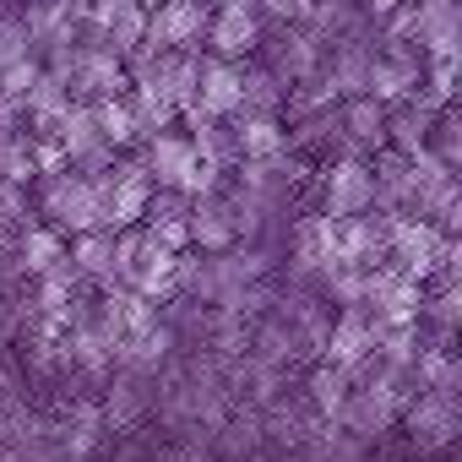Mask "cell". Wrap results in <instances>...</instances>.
<instances>
[{"mask_svg":"<svg viewBox=\"0 0 462 462\" xmlns=\"http://www.w3.org/2000/svg\"><path fill=\"white\" fill-rule=\"evenodd\" d=\"M142 169H147L152 185L180 190V196H212L228 180L223 169H212V163L196 158V147H190L185 131H158L152 142H142Z\"/></svg>","mask_w":462,"mask_h":462,"instance_id":"cell-1","label":"cell"},{"mask_svg":"<svg viewBox=\"0 0 462 462\" xmlns=\"http://www.w3.org/2000/svg\"><path fill=\"white\" fill-rule=\"evenodd\" d=\"M39 223L60 228V235H88L98 228V180L60 169V174H39Z\"/></svg>","mask_w":462,"mask_h":462,"instance_id":"cell-2","label":"cell"},{"mask_svg":"<svg viewBox=\"0 0 462 462\" xmlns=\"http://www.w3.org/2000/svg\"><path fill=\"white\" fill-rule=\"evenodd\" d=\"M446 240H451V235H440L430 217H392L386 262H392L397 273H408L413 283H430V278H440V267H446Z\"/></svg>","mask_w":462,"mask_h":462,"instance_id":"cell-3","label":"cell"},{"mask_svg":"<svg viewBox=\"0 0 462 462\" xmlns=\"http://www.w3.org/2000/svg\"><path fill=\"white\" fill-rule=\"evenodd\" d=\"M207 17H212V0H152V6H147V28H142V44L147 50L201 55Z\"/></svg>","mask_w":462,"mask_h":462,"instance_id":"cell-4","label":"cell"},{"mask_svg":"<svg viewBox=\"0 0 462 462\" xmlns=\"http://www.w3.org/2000/svg\"><path fill=\"white\" fill-rule=\"evenodd\" d=\"M267 33V17H262V0H217L212 17H207V55H223V60H251L256 44Z\"/></svg>","mask_w":462,"mask_h":462,"instance_id":"cell-5","label":"cell"},{"mask_svg":"<svg viewBox=\"0 0 462 462\" xmlns=\"http://www.w3.org/2000/svg\"><path fill=\"white\" fill-rule=\"evenodd\" d=\"M397 424L408 430V440H413V451H419V457H435V451H446V446L462 435V408H457V397L413 392V397H408V408L397 413Z\"/></svg>","mask_w":462,"mask_h":462,"instance_id":"cell-6","label":"cell"},{"mask_svg":"<svg viewBox=\"0 0 462 462\" xmlns=\"http://www.w3.org/2000/svg\"><path fill=\"white\" fill-rule=\"evenodd\" d=\"M375 207V180H370V158L337 152L321 163V212L327 217H359Z\"/></svg>","mask_w":462,"mask_h":462,"instance_id":"cell-7","label":"cell"},{"mask_svg":"<svg viewBox=\"0 0 462 462\" xmlns=\"http://www.w3.org/2000/svg\"><path fill=\"white\" fill-rule=\"evenodd\" d=\"M256 55H262V66H267L283 88H294V82H305V77L321 66L327 50L305 33V23H273V33H262Z\"/></svg>","mask_w":462,"mask_h":462,"instance_id":"cell-8","label":"cell"},{"mask_svg":"<svg viewBox=\"0 0 462 462\" xmlns=\"http://www.w3.org/2000/svg\"><path fill=\"white\" fill-rule=\"evenodd\" d=\"M142 28H147V6H142V0H88V23L77 28V39L104 44L115 55H131L142 44Z\"/></svg>","mask_w":462,"mask_h":462,"instance_id":"cell-9","label":"cell"},{"mask_svg":"<svg viewBox=\"0 0 462 462\" xmlns=\"http://www.w3.org/2000/svg\"><path fill=\"white\" fill-rule=\"evenodd\" d=\"M424 88V55L419 44H381L375 60H370V98L375 104H402Z\"/></svg>","mask_w":462,"mask_h":462,"instance_id":"cell-10","label":"cell"},{"mask_svg":"<svg viewBox=\"0 0 462 462\" xmlns=\"http://www.w3.org/2000/svg\"><path fill=\"white\" fill-rule=\"evenodd\" d=\"M55 142L66 147V163H71L77 174H104V169H115V158H120V147L104 142V131L93 125V109H88L82 98H71V109H66V120H60V131H55Z\"/></svg>","mask_w":462,"mask_h":462,"instance_id":"cell-11","label":"cell"},{"mask_svg":"<svg viewBox=\"0 0 462 462\" xmlns=\"http://www.w3.org/2000/svg\"><path fill=\"white\" fill-rule=\"evenodd\" d=\"M207 120H235L240 109V60H223V55H196V88L190 104Z\"/></svg>","mask_w":462,"mask_h":462,"instance_id":"cell-12","label":"cell"},{"mask_svg":"<svg viewBox=\"0 0 462 462\" xmlns=\"http://www.w3.org/2000/svg\"><path fill=\"white\" fill-rule=\"evenodd\" d=\"M98 413H104V430H136L147 413H152V375H136V370H109L104 375V397H98Z\"/></svg>","mask_w":462,"mask_h":462,"instance_id":"cell-13","label":"cell"},{"mask_svg":"<svg viewBox=\"0 0 462 462\" xmlns=\"http://www.w3.org/2000/svg\"><path fill=\"white\" fill-rule=\"evenodd\" d=\"M386 235H392V217L386 212H359V217H337V256L348 267H381L386 262Z\"/></svg>","mask_w":462,"mask_h":462,"instance_id":"cell-14","label":"cell"},{"mask_svg":"<svg viewBox=\"0 0 462 462\" xmlns=\"http://www.w3.org/2000/svg\"><path fill=\"white\" fill-rule=\"evenodd\" d=\"M305 33H310L321 50H332V44H348V39L375 33V23H370V12L359 6V0H310Z\"/></svg>","mask_w":462,"mask_h":462,"instance_id":"cell-15","label":"cell"},{"mask_svg":"<svg viewBox=\"0 0 462 462\" xmlns=\"http://www.w3.org/2000/svg\"><path fill=\"white\" fill-rule=\"evenodd\" d=\"M212 457L217 462H256L262 451H267V435H262V408H251V402H235L228 408V419L212 430Z\"/></svg>","mask_w":462,"mask_h":462,"instance_id":"cell-16","label":"cell"},{"mask_svg":"<svg viewBox=\"0 0 462 462\" xmlns=\"http://www.w3.org/2000/svg\"><path fill=\"white\" fill-rule=\"evenodd\" d=\"M370 354H375L370 310H365V305H343V310H332V327H327V348H321V359L337 365V370H354V365L370 359Z\"/></svg>","mask_w":462,"mask_h":462,"instance_id":"cell-17","label":"cell"},{"mask_svg":"<svg viewBox=\"0 0 462 462\" xmlns=\"http://www.w3.org/2000/svg\"><path fill=\"white\" fill-rule=\"evenodd\" d=\"M104 413H98V397H71L60 413H55V446L71 457V462H88L104 440Z\"/></svg>","mask_w":462,"mask_h":462,"instance_id":"cell-18","label":"cell"},{"mask_svg":"<svg viewBox=\"0 0 462 462\" xmlns=\"http://www.w3.org/2000/svg\"><path fill=\"white\" fill-rule=\"evenodd\" d=\"M185 235H190V251H207V256H217V251H228V245H240V240H235V217H228L223 190H212V196H190Z\"/></svg>","mask_w":462,"mask_h":462,"instance_id":"cell-19","label":"cell"},{"mask_svg":"<svg viewBox=\"0 0 462 462\" xmlns=\"http://www.w3.org/2000/svg\"><path fill=\"white\" fill-rule=\"evenodd\" d=\"M370 60H375V33L348 39V44H332L321 55V71L332 77L337 98H359V93H370Z\"/></svg>","mask_w":462,"mask_h":462,"instance_id":"cell-20","label":"cell"},{"mask_svg":"<svg viewBox=\"0 0 462 462\" xmlns=\"http://www.w3.org/2000/svg\"><path fill=\"white\" fill-rule=\"evenodd\" d=\"M435 104L424 98V93H413V98H402V104H392L386 109V147L392 152H419V147H430V125H435Z\"/></svg>","mask_w":462,"mask_h":462,"instance_id":"cell-21","label":"cell"},{"mask_svg":"<svg viewBox=\"0 0 462 462\" xmlns=\"http://www.w3.org/2000/svg\"><path fill=\"white\" fill-rule=\"evenodd\" d=\"M337 109H343V136H348V152L375 158V152L386 147V104H375L370 93H359V98H343Z\"/></svg>","mask_w":462,"mask_h":462,"instance_id":"cell-22","label":"cell"},{"mask_svg":"<svg viewBox=\"0 0 462 462\" xmlns=\"http://www.w3.org/2000/svg\"><path fill=\"white\" fill-rule=\"evenodd\" d=\"M66 256H71V267L82 273V283H93V289L120 283V278H115V235H109V228H88V235H71Z\"/></svg>","mask_w":462,"mask_h":462,"instance_id":"cell-23","label":"cell"},{"mask_svg":"<svg viewBox=\"0 0 462 462\" xmlns=\"http://www.w3.org/2000/svg\"><path fill=\"white\" fill-rule=\"evenodd\" d=\"M60 256H66V235H60V228H50V223H39V217H33V223L23 228V235H17L12 267H17V273L33 283V278H39V273H50Z\"/></svg>","mask_w":462,"mask_h":462,"instance_id":"cell-24","label":"cell"},{"mask_svg":"<svg viewBox=\"0 0 462 462\" xmlns=\"http://www.w3.org/2000/svg\"><path fill=\"white\" fill-rule=\"evenodd\" d=\"M310 419H316V413L283 392L278 402L262 408V435H267L273 451H294V457H300V446H305V435H310Z\"/></svg>","mask_w":462,"mask_h":462,"instance_id":"cell-25","label":"cell"},{"mask_svg":"<svg viewBox=\"0 0 462 462\" xmlns=\"http://www.w3.org/2000/svg\"><path fill=\"white\" fill-rule=\"evenodd\" d=\"M235 147L240 158H283L289 152V125L283 115H235Z\"/></svg>","mask_w":462,"mask_h":462,"instance_id":"cell-26","label":"cell"},{"mask_svg":"<svg viewBox=\"0 0 462 462\" xmlns=\"http://www.w3.org/2000/svg\"><path fill=\"white\" fill-rule=\"evenodd\" d=\"M348 392H354L348 370H337V365H327V359H316V365L305 370V408H310L316 419H337L343 402H348Z\"/></svg>","mask_w":462,"mask_h":462,"instance_id":"cell-27","label":"cell"},{"mask_svg":"<svg viewBox=\"0 0 462 462\" xmlns=\"http://www.w3.org/2000/svg\"><path fill=\"white\" fill-rule=\"evenodd\" d=\"M413 386H419V392L457 397V392H462V359H457L451 348L419 343V354H413Z\"/></svg>","mask_w":462,"mask_h":462,"instance_id":"cell-28","label":"cell"},{"mask_svg":"<svg viewBox=\"0 0 462 462\" xmlns=\"http://www.w3.org/2000/svg\"><path fill=\"white\" fill-rule=\"evenodd\" d=\"M305 462H365V440H354L337 419H310V435L300 446Z\"/></svg>","mask_w":462,"mask_h":462,"instance_id":"cell-29","label":"cell"},{"mask_svg":"<svg viewBox=\"0 0 462 462\" xmlns=\"http://www.w3.org/2000/svg\"><path fill=\"white\" fill-rule=\"evenodd\" d=\"M235 115H283V82L262 60H240V109Z\"/></svg>","mask_w":462,"mask_h":462,"instance_id":"cell-30","label":"cell"},{"mask_svg":"<svg viewBox=\"0 0 462 462\" xmlns=\"http://www.w3.org/2000/svg\"><path fill=\"white\" fill-rule=\"evenodd\" d=\"M125 109H131L136 147H142V142H152L158 131H174V120H180V109H174L169 98H158V93H142V88H125Z\"/></svg>","mask_w":462,"mask_h":462,"instance_id":"cell-31","label":"cell"},{"mask_svg":"<svg viewBox=\"0 0 462 462\" xmlns=\"http://www.w3.org/2000/svg\"><path fill=\"white\" fill-rule=\"evenodd\" d=\"M88 109H93V125L104 131V142H109V147H120V152H125V147H136L131 109H125V93H115V98H93Z\"/></svg>","mask_w":462,"mask_h":462,"instance_id":"cell-32","label":"cell"},{"mask_svg":"<svg viewBox=\"0 0 462 462\" xmlns=\"http://www.w3.org/2000/svg\"><path fill=\"white\" fill-rule=\"evenodd\" d=\"M0 180L12 185H33L39 169H33V136L17 131V136H0Z\"/></svg>","mask_w":462,"mask_h":462,"instance_id":"cell-33","label":"cell"},{"mask_svg":"<svg viewBox=\"0 0 462 462\" xmlns=\"http://www.w3.org/2000/svg\"><path fill=\"white\" fill-rule=\"evenodd\" d=\"M430 152H435L446 169H462V115H457V104H446V109L435 115V125H430Z\"/></svg>","mask_w":462,"mask_h":462,"instance_id":"cell-34","label":"cell"},{"mask_svg":"<svg viewBox=\"0 0 462 462\" xmlns=\"http://www.w3.org/2000/svg\"><path fill=\"white\" fill-rule=\"evenodd\" d=\"M28 223H33V207H28V185H12V180H0V228H6V235H23Z\"/></svg>","mask_w":462,"mask_h":462,"instance_id":"cell-35","label":"cell"},{"mask_svg":"<svg viewBox=\"0 0 462 462\" xmlns=\"http://www.w3.org/2000/svg\"><path fill=\"white\" fill-rule=\"evenodd\" d=\"M185 212H190V196L152 185V196H147V207H142V223H185Z\"/></svg>","mask_w":462,"mask_h":462,"instance_id":"cell-36","label":"cell"},{"mask_svg":"<svg viewBox=\"0 0 462 462\" xmlns=\"http://www.w3.org/2000/svg\"><path fill=\"white\" fill-rule=\"evenodd\" d=\"M310 0H262V17L267 23H305Z\"/></svg>","mask_w":462,"mask_h":462,"instance_id":"cell-37","label":"cell"},{"mask_svg":"<svg viewBox=\"0 0 462 462\" xmlns=\"http://www.w3.org/2000/svg\"><path fill=\"white\" fill-rule=\"evenodd\" d=\"M142 6H152V0H142Z\"/></svg>","mask_w":462,"mask_h":462,"instance_id":"cell-38","label":"cell"},{"mask_svg":"<svg viewBox=\"0 0 462 462\" xmlns=\"http://www.w3.org/2000/svg\"><path fill=\"white\" fill-rule=\"evenodd\" d=\"M212 6H217V0H212Z\"/></svg>","mask_w":462,"mask_h":462,"instance_id":"cell-39","label":"cell"}]
</instances>
